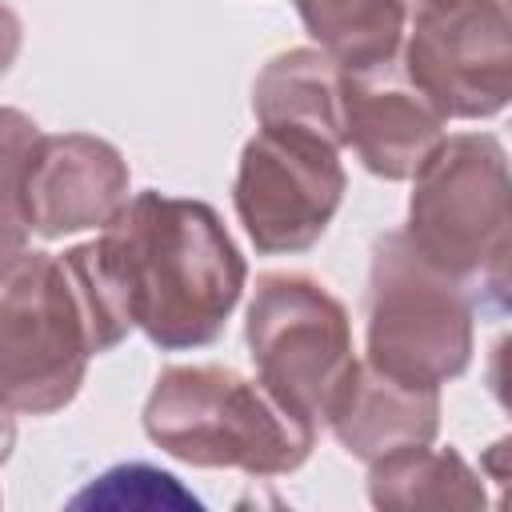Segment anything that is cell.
Instances as JSON below:
<instances>
[{
    "label": "cell",
    "instance_id": "9c48e42d",
    "mask_svg": "<svg viewBox=\"0 0 512 512\" xmlns=\"http://www.w3.org/2000/svg\"><path fill=\"white\" fill-rule=\"evenodd\" d=\"M128 200L124 156L88 132L40 136L28 164V220L44 240L104 228Z\"/></svg>",
    "mask_w": 512,
    "mask_h": 512
},
{
    "label": "cell",
    "instance_id": "7c38bea8",
    "mask_svg": "<svg viewBox=\"0 0 512 512\" xmlns=\"http://www.w3.org/2000/svg\"><path fill=\"white\" fill-rule=\"evenodd\" d=\"M344 76L320 48L280 52L252 84V112L260 128H300L344 148Z\"/></svg>",
    "mask_w": 512,
    "mask_h": 512
},
{
    "label": "cell",
    "instance_id": "7a4b0ae2",
    "mask_svg": "<svg viewBox=\"0 0 512 512\" xmlns=\"http://www.w3.org/2000/svg\"><path fill=\"white\" fill-rule=\"evenodd\" d=\"M120 336L100 316L68 252H20L0 264V404L24 416L64 408L88 360Z\"/></svg>",
    "mask_w": 512,
    "mask_h": 512
},
{
    "label": "cell",
    "instance_id": "4fadbf2b",
    "mask_svg": "<svg viewBox=\"0 0 512 512\" xmlns=\"http://www.w3.org/2000/svg\"><path fill=\"white\" fill-rule=\"evenodd\" d=\"M376 508H484V484L452 448H400L368 464Z\"/></svg>",
    "mask_w": 512,
    "mask_h": 512
},
{
    "label": "cell",
    "instance_id": "30bf717a",
    "mask_svg": "<svg viewBox=\"0 0 512 512\" xmlns=\"http://www.w3.org/2000/svg\"><path fill=\"white\" fill-rule=\"evenodd\" d=\"M444 140V116L392 64L344 76V144L384 180H412Z\"/></svg>",
    "mask_w": 512,
    "mask_h": 512
},
{
    "label": "cell",
    "instance_id": "5b68a950",
    "mask_svg": "<svg viewBox=\"0 0 512 512\" xmlns=\"http://www.w3.org/2000/svg\"><path fill=\"white\" fill-rule=\"evenodd\" d=\"M368 352L392 380L440 388L472 364L476 296L440 272L408 236L384 232L368 268Z\"/></svg>",
    "mask_w": 512,
    "mask_h": 512
},
{
    "label": "cell",
    "instance_id": "3957f363",
    "mask_svg": "<svg viewBox=\"0 0 512 512\" xmlns=\"http://www.w3.org/2000/svg\"><path fill=\"white\" fill-rule=\"evenodd\" d=\"M144 432L184 464L248 476H288L316 444V424L228 364L164 368L144 404Z\"/></svg>",
    "mask_w": 512,
    "mask_h": 512
},
{
    "label": "cell",
    "instance_id": "8992f818",
    "mask_svg": "<svg viewBox=\"0 0 512 512\" xmlns=\"http://www.w3.org/2000/svg\"><path fill=\"white\" fill-rule=\"evenodd\" d=\"M244 340L256 380L320 428L356 368L344 304L304 272H264L248 300Z\"/></svg>",
    "mask_w": 512,
    "mask_h": 512
},
{
    "label": "cell",
    "instance_id": "9a60e30c",
    "mask_svg": "<svg viewBox=\"0 0 512 512\" xmlns=\"http://www.w3.org/2000/svg\"><path fill=\"white\" fill-rule=\"evenodd\" d=\"M40 128L20 108H0V264L28 248V164L40 144Z\"/></svg>",
    "mask_w": 512,
    "mask_h": 512
},
{
    "label": "cell",
    "instance_id": "e0dca14e",
    "mask_svg": "<svg viewBox=\"0 0 512 512\" xmlns=\"http://www.w3.org/2000/svg\"><path fill=\"white\" fill-rule=\"evenodd\" d=\"M20 16L8 8V4H0V76L12 68V60H16V52H20Z\"/></svg>",
    "mask_w": 512,
    "mask_h": 512
},
{
    "label": "cell",
    "instance_id": "ac0fdd59",
    "mask_svg": "<svg viewBox=\"0 0 512 512\" xmlns=\"http://www.w3.org/2000/svg\"><path fill=\"white\" fill-rule=\"evenodd\" d=\"M16 412H8L4 404H0V464L12 456V444H16V420H12Z\"/></svg>",
    "mask_w": 512,
    "mask_h": 512
},
{
    "label": "cell",
    "instance_id": "8fae6325",
    "mask_svg": "<svg viewBox=\"0 0 512 512\" xmlns=\"http://www.w3.org/2000/svg\"><path fill=\"white\" fill-rule=\"evenodd\" d=\"M324 424L356 460L372 464L388 452L432 444L440 428V388L404 384L356 360Z\"/></svg>",
    "mask_w": 512,
    "mask_h": 512
},
{
    "label": "cell",
    "instance_id": "277c9868",
    "mask_svg": "<svg viewBox=\"0 0 512 512\" xmlns=\"http://www.w3.org/2000/svg\"><path fill=\"white\" fill-rule=\"evenodd\" d=\"M412 180L404 236L476 300L504 308L512 256L504 144L492 132L444 136Z\"/></svg>",
    "mask_w": 512,
    "mask_h": 512
},
{
    "label": "cell",
    "instance_id": "d6986e66",
    "mask_svg": "<svg viewBox=\"0 0 512 512\" xmlns=\"http://www.w3.org/2000/svg\"><path fill=\"white\" fill-rule=\"evenodd\" d=\"M448 4H460V0H404V8H412V12H432V8H448Z\"/></svg>",
    "mask_w": 512,
    "mask_h": 512
},
{
    "label": "cell",
    "instance_id": "52a82bcc",
    "mask_svg": "<svg viewBox=\"0 0 512 512\" xmlns=\"http://www.w3.org/2000/svg\"><path fill=\"white\" fill-rule=\"evenodd\" d=\"M344 200L340 148L300 128H260L236 168L232 204L264 256L312 248Z\"/></svg>",
    "mask_w": 512,
    "mask_h": 512
},
{
    "label": "cell",
    "instance_id": "6da1fadb",
    "mask_svg": "<svg viewBox=\"0 0 512 512\" xmlns=\"http://www.w3.org/2000/svg\"><path fill=\"white\" fill-rule=\"evenodd\" d=\"M88 248L124 324L164 352L212 344L248 280L216 208L188 196H128Z\"/></svg>",
    "mask_w": 512,
    "mask_h": 512
},
{
    "label": "cell",
    "instance_id": "2e32d148",
    "mask_svg": "<svg viewBox=\"0 0 512 512\" xmlns=\"http://www.w3.org/2000/svg\"><path fill=\"white\" fill-rule=\"evenodd\" d=\"M72 504H112V508H200L192 492L176 484V476L148 464H120L92 480Z\"/></svg>",
    "mask_w": 512,
    "mask_h": 512
},
{
    "label": "cell",
    "instance_id": "5bb4252c",
    "mask_svg": "<svg viewBox=\"0 0 512 512\" xmlns=\"http://www.w3.org/2000/svg\"><path fill=\"white\" fill-rule=\"evenodd\" d=\"M308 36L344 72L392 64L404 44V0H292Z\"/></svg>",
    "mask_w": 512,
    "mask_h": 512
},
{
    "label": "cell",
    "instance_id": "ba28073f",
    "mask_svg": "<svg viewBox=\"0 0 512 512\" xmlns=\"http://www.w3.org/2000/svg\"><path fill=\"white\" fill-rule=\"evenodd\" d=\"M400 72L444 120L496 116L512 96V24L504 0L416 12Z\"/></svg>",
    "mask_w": 512,
    "mask_h": 512
}]
</instances>
